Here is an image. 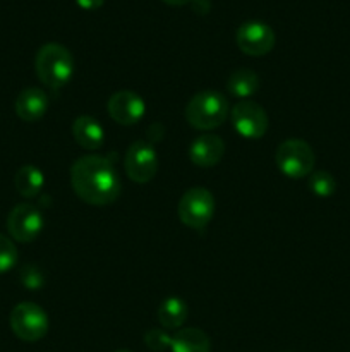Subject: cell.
<instances>
[{
	"instance_id": "25",
	"label": "cell",
	"mask_w": 350,
	"mask_h": 352,
	"mask_svg": "<svg viewBox=\"0 0 350 352\" xmlns=\"http://www.w3.org/2000/svg\"><path fill=\"white\" fill-rule=\"evenodd\" d=\"M115 352H132V351H127V349H120V351H115Z\"/></svg>"
},
{
	"instance_id": "15",
	"label": "cell",
	"mask_w": 350,
	"mask_h": 352,
	"mask_svg": "<svg viewBox=\"0 0 350 352\" xmlns=\"http://www.w3.org/2000/svg\"><path fill=\"white\" fill-rule=\"evenodd\" d=\"M172 352H211V340L199 329H180L172 337Z\"/></svg>"
},
{
	"instance_id": "3",
	"label": "cell",
	"mask_w": 350,
	"mask_h": 352,
	"mask_svg": "<svg viewBox=\"0 0 350 352\" xmlns=\"http://www.w3.org/2000/svg\"><path fill=\"white\" fill-rule=\"evenodd\" d=\"M230 116L229 98L220 91H199L185 105V120L198 131H213Z\"/></svg>"
},
{
	"instance_id": "13",
	"label": "cell",
	"mask_w": 350,
	"mask_h": 352,
	"mask_svg": "<svg viewBox=\"0 0 350 352\" xmlns=\"http://www.w3.org/2000/svg\"><path fill=\"white\" fill-rule=\"evenodd\" d=\"M50 98L40 88H26L17 95L14 109L17 117L24 122H36L47 113Z\"/></svg>"
},
{
	"instance_id": "17",
	"label": "cell",
	"mask_w": 350,
	"mask_h": 352,
	"mask_svg": "<svg viewBox=\"0 0 350 352\" xmlns=\"http://www.w3.org/2000/svg\"><path fill=\"white\" fill-rule=\"evenodd\" d=\"M189 315V306L180 298H167L158 306V320L165 330L180 329Z\"/></svg>"
},
{
	"instance_id": "16",
	"label": "cell",
	"mask_w": 350,
	"mask_h": 352,
	"mask_svg": "<svg viewBox=\"0 0 350 352\" xmlns=\"http://www.w3.org/2000/svg\"><path fill=\"white\" fill-rule=\"evenodd\" d=\"M257 89H259V76L253 69H237L226 81V91L235 98H250L253 95H256Z\"/></svg>"
},
{
	"instance_id": "14",
	"label": "cell",
	"mask_w": 350,
	"mask_h": 352,
	"mask_svg": "<svg viewBox=\"0 0 350 352\" xmlns=\"http://www.w3.org/2000/svg\"><path fill=\"white\" fill-rule=\"evenodd\" d=\"M72 136L79 146L89 151L100 150L105 143V129L100 120L91 116H81L74 120Z\"/></svg>"
},
{
	"instance_id": "12",
	"label": "cell",
	"mask_w": 350,
	"mask_h": 352,
	"mask_svg": "<svg viewBox=\"0 0 350 352\" xmlns=\"http://www.w3.org/2000/svg\"><path fill=\"white\" fill-rule=\"evenodd\" d=\"M223 155H225V143L216 134L198 136L189 146V158L196 167H215L220 164Z\"/></svg>"
},
{
	"instance_id": "11",
	"label": "cell",
	"mask_w": 350,
	"mask_h": 352,
	"mask_svg": "<svg viewBox=\"0 0 350 352\" xmlns=\"http://www.w3.org/2000/svg\"><path fill=\"white\" fill-rule=\"evenodd\" d=\"M106 110L110 117L120 126H134L139 122L146 113V103L139 93L122 89L115 91L106 102Z\"/></svg>"
},
{
	"instance_id": "24",
	"label": "cell",
	"mask_w": 350,
	"mask_h": 352,
	"mask_svg": "<svg viewBox=\"0 0 350 352\" xmlns=\"http://www.w3.org/2000/svg\"><path fill=\"white\" fill-rule=\"evenodd\" d=\"M161 2H165L167 6L182 7V6H185V3H191V0H161Z\"/></svg>"
},
{
	"instance_id": "7",
	"label": "cell",
	"mask_w": 350,
	"mask_h": 352,
	"mask_svg": "<svg viewBox=\"0 0 350 352\" xmlns=\"http://www.w3.org/2000/svg\"><path fill=\"white\" fill-rule=\"evenodd\" d=\"M124 168L130 181L146 184L158 172V153L150 141H134L124 157Z\"/></svg>"
},
{
	"instance_id": "5",
	"label": "cell",
	"mask_w": 350,
	"mask_h": 352,
	"mask_svg": "<svg viewBox=\"0 0 350 352\" xmlns=\"http://www.w3.org/2000/svg\"><path fill=\"white\" fill-rule=\"evenodd\" d=\"M10 330L23 342H38L50 329V320L45 309L34 302H19L9 316Z\"/></svg>"
},
{
	"instance_id": "19",
	"label": "cell",
	"mask_w": 350,
	"mask_h": 352,
	"mask_svg": "<svg viewBox=\"0 0 350 352\" xmlns=\"http://www.w3.org/2000/svg\"><path fill=\"white\" fill-rule=\"evenodd\" d=\"M307 186L311 189L312 195L319 196V198H329L335 195L336 191V181L329 172L319 170L312 172L307 177Z\"/></svg>"
},
{
	"instance_id": "22",
	"label": "cell",
	"mask_w": 350,
	"mask_h": 352,
	"mask_svg": "<svg viewBox=\"0 0 350 352\" xmlns=\"http://www.w3.org/2000/svg\"><path fill=\"white\" fill-rule=\"evenodd\" d=\"M75 3L84 10H96L105 3V0H75Z\"/></svg>"
},
{
	"instance_id": "9",
	"label": "cell",
	"mask_w": 350,
	"mask_h": 352,
	"mask_svg": "<svg viewBox=\"0 0 350 352\" xmlns=\"http://www.w3.org/2000/svg\"><path fill=\"white\" fill-rule=\"evenodd\" d=\"M237 133L246 140H261L270 127L268 113L259 103L242 100L230 112Z\"/></svg>"
},
{
	"instance_id": "18",
	"label": "cell",
	"mask_w": 350,
	"mask_h": 352,
	"mask_svg": "<svg viewBox=\"0 0 350 352\" xmlns=\"http://www.w3.org/2000/svg\"><path fill=\"white\" fill-rule=\"evenodd\" d=\"M14 186L24 198H36L45 186V175L34 165H23L14 177Z\"/></svg>"
},
{
	"instance_id": "8",
	"label": "cell",
	"mask_w": 350,
	"mask_h": 352,
	"mask_svg": "<svg viewBox=\"0 0 350 352\" xmlns=\"http://www.w3.org/2000/svg\"><path fill=\"white\" fill-rule=\"evenodd\" d=\"M43 230V213L31 203H19L7 217V232L17 243H31Z\"/></svg>"
},
{
	"instance_id": "2",
	"label": "cell",
	"mask_w": 350,
	"mask_h": 352,
	"mask_svg": "<svg viewBox=\"0 0 350 352\" xmlns=\"http://www.w3.org/2000/svg\"><path fill=\"white\" fill-rule=\"evenodd\" d=\"M34 71L47 88L58 89L74 76V57L60 43H47L36 52Z\"/></svg>"
},
{
	"instance_id": "21",
	"label": "cell",
	"mask_w": 350,
	"mask_h": 352,
	"mask_svg": "<svg viewBox=\"0 0 350 352\" xmlns=\"http://www.w3.org/2000/svg\"><path fill=\"white\" fill-rule=\"evenodd\" d=\"M144 344H146L151 351L160 352L165 349H170L172 337L161 329H151L144 333Z\"/></svg>"
},
{
	"instance_id": "20",
	"label": "cell",
	"mask_w": 350,
	"mask_h": 352,
	"mask_svg": "<svg viewBox=\"0 0 350 352\" xmlns=\"http://www.w3.org/2000/svg\"><path fill=\"white\" fill-rule=\"evenodd\" d=\"M17 248L14 246L12 239L0 234V275L12 270L17 263Z\"/></svg>"
},
{
	"instance_id": "10",
	"label": "cell",
	"mask_w": 350,
	"mask_h": 352,
	"mask_svg": "<svg viewBox=\"0 0 350 352\" xmlns=\"http://www.w3.org/2000/svg\"><path fill=\"white\" fill-rule=\"evenodd\" d=\"M237 45L250 57H263L275 47V31L263 21H249L237 30Z\"/></svg>"
},
{
	"instance_id": "1",
	"label": "cell",
	"mask_w": 350,
	"mask_h": 352,
	"mask_svg": "<svg viewBox=\"0 0 350 352\" xmlns=\"http://www.w3.org/2000/svg\"><path fill=\"white\" fill-rule=\"evenodd\" d=\"M71 184L79 199L93 206L112 205L122 191L117 168L100 155H86L72 164Z\"/></svg>"
},
{
	"instance_id": "23",
	"label": "cell",
	"mask_w": 350,
	"mask_h": 352,
	"mask_svg": "<svg viewBox=\"0 0 350 352\" xmlns=\"http://www.w3.org/2000/svg\"><path fill=\"white\" fill-rule=\"evenodd\" d=\"M191 6L198 14H206L209 10V0H191Z\"/></svg>"
},
{
	"instance_id": "4",
	"label": "cell",
	"mask_w": 350,
	"mask_h": 352,
	"mask_svg": "<svg viewBox=\"0 0 350 352\" xmlns=\"http://www.w3.org/2000/svg\"><path fill=\"white\" fill-rule=\"evenodd\" d=\"M215 196L206 188H191L182 195L177 205V215L184 226L202 230L215 215Z\"/></svg>"
},
{
	"instance_id": "6",
	"label": "cell",
	"mask_w": 350,
	"mask_h": 352,
	"mask_svg": "<svg viewBox=\"0 0 350 352\" xmlns=\"http://www.w3.org/2000/svg\"><path fill=\"white\" fill-rule=\"evenodd\" d=\"M278 168L290 179L309 177L316 164V155L311 144L302 140H287L280 143L275 155Z\"/></svg>"
}]
</instances>
